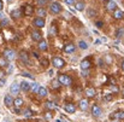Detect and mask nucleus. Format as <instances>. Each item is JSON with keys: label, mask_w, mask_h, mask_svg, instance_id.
Returning a JSON list of instances; mask_svg holds the SVG:
<instances>
[{"label": "nucleus", "mask_w": 124, "mask_h": 122, "mask_svg": "<svg viewBox=\"0 0 124 122\" xmlns=\"http://www.w3.org/2000/svg\"><path fill=\"white\" fill-rule=\"evenodd\" d=\"M59 82L62 83V85H64V86H70L71 83H72V79L69 76V75H65V74H62V75H59Z\"/></svg>", "instance_id": "obj_1"}, {"label": "nucleus", "mask_w": 124, "mask_h": 122, "mask_svg": "<svg viewBox=\"0 0 124 122\" xmlns=\"http://www.w3.org/2000/svg\"><path fill=\"white\" fill-rule=\"evenodd\" d=\"M49 10H51V12L54 13V15L60 13V12H62V5H60L59 2H52V4L49 5Z\"/></svg>", "instance_id": "obj_2"}, {"label": "nucleus", "mask_w": 124, "mask_h": 122, "mask_svg": "<svg viewBox=\"0 0 124 122\" xmlns=\"http://www.w3.org/2000/svg\"><path fill=\"white\" fill-rule=\"evenodd\" d=\"M16 52L15 51H12V50H5V52H4V57L7 59V61H15L16 59Z\"/></svg>", "instance_id": "obj_3"}, {"label": "nucleus", "mask_w": 124, "mask_h": 122, "mask_svg": "<svg viewBox=\"0 0 124 122\" xmlns=\"http://www.w3.org/2000/svg\"><path fill=\"white\" fill-rule=\"evenodd\" d=\"M52 63H53V65H54L55 68H63V67L65 65V61L62 59V58H59V57H54V58L52 59Z\"/></svg>", "instance_id": "obj_4"}, {"label": "nucleus", "mask_w": 124, "mask_h": 122, "mask_svg": "<svg viewBox=\"0 0 124 122\" xmlns=\"http://www.w3.org/2000/svg\"><path fill=\"white\" fill-rule=\"evenodd\" d=\"M64 110H65L66 113H69V114H74V113L76 111V106H75V104H72V103H66V104L64 105Z\"/></svg>", "instance_id": "obj_5"}, {"label": "nucleus", "mask_w": 124, "mask_h": 122, "mask_svg": "<svg viewBox=\"0 0 124 122\" xmlns=\"http://www.w3.org/2000/svg\"><path fill=\"white\" fill-rule=\"evenodd\" d=\"M92 114H93V116L99 117V116H101L102 110H101V108H100L99 105H93V106H92Z\"/></svg>", "instance_id": "obj_6"}, {"label": "nucleus", "mask_w": 124, "mask_h": 122, "mask_svg": "<svg viewBox=\"0 0 124 122\" xmlns=\"http://www.w3.org/2000/svg\"><path fill=\"white\" fill-rule=\"evenodd\" d=\"M11 93H13V94H18L19 93V91L22 89L21 88V83H17V82H13L12 85H11Z\"/></svg>", "instance_id": "obj_7"}, {"label": "nucleus", "mask_w": 124, "mask_h": 122, "mask_svg": "<svg viewBox=\"0 0 124 122\" xmlns=\"http://www.w3.org/2000/svg\"><path fill=\"white\" fill-rule=\"evenodd\" d=\"M106 9H107V11L113 12V11L117 10V4H116L113 0H108V2L106 4Z\"/></svg>", "instance_id": "obj_8"}, {"label": "nucleus", "mask_w": 124, "mask_h": 122, "mask_svg": "<svg viewBox=\"0 0 124 122\" xmlns=\"http://www.w3.org/2000/svg\"><path fill=\"white\" fill-rule=\"evenodd\" d=\"M34 26L38 27V28L45 27V19H43L42 17H36V18L34 19Z\"/></svg>", "instance_id": "obj_9"}, {"label": "nucleus", "mask_w": 124, "mask_h": 122, "mask_svg": "<svg viewBox=\"0 0 124 122\" xmlns=\"http://www.w3.org/2000/svg\"><path fill=\"white\" fill-rule=\"evenodd\" d=\"M75 48H76V46H75L74 44H69V45H66V46L64 47V52H65V53H72V52L75 51Z\"/></svg>", "instance_id": "obj_10"}, {"label": "nucleus", "mask_w": 124, "mask_h": 122, "mask_svg": "<svg viewBox=\"0 0 124 122\" xmlns=\"http://www.w3.org/2000/svg\"><path fill=\"white\" fill-rule=\"evenodd\" d=\"M113 17L116 18V19H122L124 17V12L122 10H116V11H113Z\"/></svg>", "instance_id": "obj_11"}, {"label": "nucleus", "mask_w": 124, "mask_h": 122, "mask_svg": "<svg viewBox=\"0 0 124 122\" xmlns=\"http://www.w3.org/2000/svg\"><path fill=\"white\" fill-rule=\"evenodd\" d=\"M19 58H21V61H22L23 63H28V62H29V56H28V53L24 52V51H22V52L19 53Z\"/></svg>", "instance_id": "obj_12"}, {"label": "nucleus", "mask_w": 124, "mask_h": 122, "mask_svg": "<svg viewBox=\"0 0 124 122\" xmlns=\"http://www.w3.org/2000/svg\"><path fill=\"white\" fill-rule=\"evenodd\" d=\"M13 99H12V97L11 96H5V98H4V103H5V105L6 106H11V105H13Z\"/></svg>", "instance_id": "obj_13"}, {"label": "nucleus", "mask_w": 124, "mask_h": 122, "mask_svg": "<svg viewBox=\"0 0 124 122\" xmlns=\"http://www.w3.org/2000/svg\"><path fill=\"white\" fill-rule=\"evenodd\" d=\"M78 106L81 110H87L88 109V100L87 99H81L78 103Z\"/></svg>", "instance_id": "obj_14"}, {"label": "nucleus", "mask_w": 124, "mask_h": 122, "mask_svg": "<svg viewBox=\"0 0 124 122\" xmlns=\"http://www.w3.org/2000/svg\"><path fill=\"white\" fill-rule=\"evenodd\" d=\"M24 13H25L27 16H31V15L34 13V7H33V6H30V5L24 6Z\"/></svg>", "instance_id": "obj_15"}, {"label": "nucleus", "mask_w": 124, "mask_h": 122, "mask_svg": "<svg viewBox=\"0 0 124 122\" xmlns=\"http://www.w3.org/2000/svg\"><path fill=\"white\" fill-rule=\"evenodd\" d=\"M21 88H22V91L27 92V91H29V89L31 88V85H30L28 81H23L21 83Z\"/></svg>", "instance_id": "obj_16"}, {"label": "nucleus", "mask_w": 124, "mask_h": 122, "mask_svg": "<svg viewBox=\"0 0 124 122\" xmlns=\"http://www.w3.org/2000/svg\"><path fill=\"white\" fill-rule=\"evenodd\" d=\"M31 39L34 41H41V33L40 32H33L31 33Z\"/></svg>", "instance_id": "obj_17"}, {"label": "nucleus", "mask_w": 124, "mask_h": 122, "mask_svg": "<svg viewBox=\"0 0 124 122\" xmlns=\"http://www.w3.org/2000/svg\"><path fill=\"white\" fill-rule=\"evenodd\" d=\"M47 47H48V44H47L46 40L39 41V50H40V51H46Z\"/></svg>", "instance_id": "obj_18"}, {"label": "nucleus", "mask_w": 124, "mask_h": 122, "mask_svg": "<svg viewBox=\"0 0 124 122\" xmlns=\"http://www.w3.org/2000/svg\"><path fill=\"white\" fill-rule=\"evenodd\" d=\"M89 67H90V61H89V59H84V61L81 62V68H82V70L89 69Z\"/></svg>", "instance_id": "obj_19"}, {"label": "nucleus", "mask_w": 124, "mask_h": 122, "mask_svg": "<svg viewBox=\"0 0 124 122\" xmlns=\"http://www.w3.org/2000/svg\"><path fill=\"white\" fill-rule=\"evenodd\" d=\"M95 94H96V92H95L94 88H87V89H85V96H87V97L93 98V97H95Z\"/></svg>", "instance_id": "obj_20"}, {"label": "nucleus", "mask_w": 124, "mask_h": 122, "mask_svg": "<svg viewBox=\"0 0 124 122\" xmlns=\"http://www.w3.org/2000/svg\"><path fill=\"white\" fill-rule=\"evenodd\" d=\"M21 15H22V12H21L19 9H16V10H13V11L11 12V16H12L13 18H19Z\"/></svg>", "instance_id": "obj_21"}, {"label": "nucleus", "mask_w": 124, "mask_h": 122, "mask_svg": "<svg viewBox=\"0 0 124 122\" xmlns=\"http://www.w3.org/2000/svg\"><path fill=\"white\" fill-rule=\"evenodd\" d=\"M13 104H15V106H16V108H21V106L23 105V99L18 97V98H16V99H15Z\"/></svg>", "instance_id": "obj_22"}, {"label": "nucleus", "mask_w": 124, "mask_h": 122, "mask_svg": "<svg viewBox=\"0 0 124 122\" xmlns=\"http://www.w3.org/2000/svg\"><path fill=\"white\" fill-rule=\"evenodd\" d=\"M49 34H51V35H53V36H55V35L58 34V29H57V27H55L54 24L49 27Z\"/></svg>", "instance_id": "obj_23"}, {"label": "nucleus", "mask_w": 124, "mask_h": 122, "mask_svg": "<svg viewBox=\"0 0 124 122\" xmlns=\"http://www.w3.org/2000/svg\"><path fill=\"white\" fill-rule=\"evenodd\" d=\"M75 7H76V10H77V11H83V10H84V2H82V1L76 2Z\"/></svg>", "instance_id": "obj_24"}, {"label": "nucleus", "mask_w": 124, "mask_h": 122, "mask_svg": "<svg viewBox=\"0 0 124 122\" xmlns=\"http://www.w3.org/2000/svg\"><path fill=\"white\" fill-rule=\"evenodd\" d=\"M38 94H39L40 97H46V96H47V88H45V87H40V89H39Z\"/></svg>", "instance_id": "obj_25"}, {"label": "nucleus", "mask_w": 124, "mask_h": 122, "mask_svg": "<svg viewBox=\"0 0 124 122\" xmlns=\"http://www.w3.org/2000/svg\"><path fill=\"white\" fill-rule=\"evenodd\" d=\"M46 108L49 109V110H54L57 108V105L53 103V102H46Z\"/></svg>", "instance_id": "obj_26"}, {"label": "nucleus", "mask_w": 124, "mask_h": 122, "mask_svg": "<svg viewBox=\"0 0 124 122\" xmlns=\"http://www.w3.org/2000/svg\"><path fill=\"white\" fill-rule=\"evenodd\" d=\"M36 13L39 15V17H45L46 16V10L43 9V7H40V9H38V11H36Z\"/></svg>", "instance_id": "obj_27"}, {"label": "nucleus", "mask_w": 124, "mask_h": 122, "mask_svg": "<svg viewBox=\"0 0 124 122\" xmlns=\"http://www.w3.org/2000/svg\"><path fill=\"white\" fill-rule=\"evenodd\" d=\"M40 87H41V86H40L39 83H33V85H31V88H30V89H31V91H33L34 93H38V92H39V89H40Z\"/></svg>", "instance_id": "obj_28"}, {"label": "nucleus", "mask_w": 124, "mask_h": 122, "mask_svg": "<svg viewBox=\"0 0 124 122\" xmlns=\"http://www.w3.org/2000/svg\"><path fill=\"white\" fill-rule=\"evenodd\" d=\"M78 46H80V48H82V50H87V48H88V44L83 40L78 41Z\"/></svg>", "instance_id": "obj_29"}, {"label": "nucleus", "mask_w": 124, "mask_h": 122, "mask_svg": "<svg viewBox=\"0 0 124 122\" xmlns=\"http://www.w3.org/2000/svg\"><path fill=\"white\" fill-rule=\"evenodd\" d=\"M7 59L5 57H0V67H6L7 65Z\"/></svg>", "instance_id": "obj_30"}, {"label": "nucleus", "mask_w": 124, "mask_h": 122, "mask_svg": "<svg viewBox=\"0 0 124 122\" xmlns=\"http://www.w3.org/2000/svg\"><path fill=\"white\" fill-rule=\"evenodd\" d=\"M116 36H117V38H122V36H124V28H119V29L117 30Z\"/></svg>", "instance_id": "obj_31"}, {"label": "nucleus", "mask_w": 124, "mask_h": 122, "mask_svg": "<svg viewBox=\"0 0 124 122\" xmlns=\"http://www.w3.org/2000/svg\"><path fill=\"white\" fill-rule=\"evenodd\" d=\"M24 116H25L27 119L31 117V116H33V113H31V110H30V109H25V110H24Z\"/></svg>", "instance_id": "obj_32"}, {"label": "nucleus", "mask_w": 124, "mask_h": 122, "mask_svg": "<svg viewBox=\"0 0 124 122\" xmlns=\"http://www.w3.org/2000/svg\"><path fill=\"white\" fill-rule=\"evenodd\" d=\"M115 117H117V119H119V120H124V111L117 113V114L115 115Z\"/></svg>", "instance_id": "obj_33"}, {"label": "nucleus", "mask_w": 124, "mask_h": 122, "mask_svg": "<svg viewBox=\"0 0 124 122\" xmlns=\"http://www.w3.org/2000/svg\"><path fill=\"white\" fill-rule=\"evenodd\" d=\"M22 76H24V78H29V79H31V80H34V76H33L31 74H29V73H27V71H24V73H22Z\"/></svg>", "instance_id": "obj_34"}, {"label": "nucleus", "mask_w": 124, "mask_h": 122, "mask_svg": "<svg viewBox=\"0 0 124 122\" xmlns=\"http://www.w3.org/2000/svg\"><path fill=\"white\" fill-rule=\"evenodd\" d=\"M60 85H62V83L59 82V80H58V81H53L52 82V87H53V88H59V86H60Z\"/></svg>", "instance_id": "obj_35"}, {"label": "nucleus", "mask_w": 124, "mask_h": 122, "mask_svg": "<svg viewBox=\"0 0 124 122\" xmlns=\"http://www.w3.org/2000/svg\"><path fill=\"white\" fill-rule=\"evenodd\" d=\"M104 99H105L106 102H110V100H112V99H113V94H106Z\"/></svg>", "instance_id": "obj_36"}, {"label": "nucleus", "mask_w": 124, "mask_h": 122, "mask_svg": "<svg viewBox=\"0 0 124 122\" xmlns=\"http://www.w3.org/2000/svg\"><path fill=\"white\" fill-rule=\"evenodd\" d=\"M7 24H8V21H7L6 18L1 19V27H5V26H7Z\"/></svg>", "instance_id": "obj_37"}, {"label": "nucleus", "mask_w": 124, "mask_h": 122, "mask_svg": "<svg viewBox=\"0 0 124 122\" xmlns=\"http://www.w3.org/2000/svg\"><path fill=\"white\" fill-rule=\"evenodd\" d=\"M47 1H48V0H38V4H39V5H46V4H47Z\"/></svg>", "instance_id": "obj_38"}, {"label": "nucleus", "mask_w": 124, "mask_h": 122, "mask_svg": "<svg viewBox=\"0 0 124 122\" xmlns=\"http://www.w3.org/2000/svg\"><path fill=\"white\" fill-rule=\"evenodd\" d=\"M95 26H96L98 28H102V26H104V23H102V22H100V21H98V22L95 23Z\"/></svg>", "instance_id": "obj_39"}, {"label": "nucleus", "mask_w": 124, "mask_h": 122, "mask_svg": "<svg viewBox=\"0 0 124 122\" xmlns=\"http://www.w3.org/2000/svg\"><path fill=\"white\" fill-rule=\"evenodd\" d=\"M45 117H46V120H51V119H52V115H51V113H47V114L45 115Z\"/></svg>", "instance_id": "obj_40"}, {"label": "nucleus", "mask_w": 124, "mask_h": 122, "mask_svg": "<svg viewBox=\"0 0 124 122\" xmlns=\"http://www.w3.org/2000/svg\"><path fill=\"white\" fill-rule=\"evenodd\" d=\"M64 1H65V4H68V5H71V4L75 2V0H64Z\"/></svg>", "instance_id": "obj_41"}, {"label": "nucleus", "mask_w": 124, "mask_h": 122, "mask_svg": "<svg viewBox=\"0 0 124 122\" xmlns=\"http://www.w3.org/2000/svg\"><path fill=\"white\" fill-rule=\"evenodd\" d=\"M41 63L43 65H48V61L47 59H41Z\"/></svg>", "instance_id": "obj_42"}, {"label": "nucleus", "mask_w": 124, "mask_h": 122, "mask_svg": "<svg viewBox=\"0 0 124 122\" xmlns=\"http://www.w3.org/2000/svg\"><path fill=\"white\" fill-rule=\"evenodd\" d=\"M4 76H5V71L0 70V79H4Z\"/></svg>", "instance_id": "obj_43"}, {"label": "nucleus", "mask_w": 124, "mask_h": 122, "mask_svg": "<svg viewBox=\"0 0 124 122\" xmlns=\"http://www.w3.org/2000/svg\"><path fill=\"white\" fill-rule=\"evenodd\" d=\"M82 76H88V69H87V70H83L82 71Z\"/></svg>", "instance_id": "obj_44"}, {"label": "nucleus", "mask_w": 124, "mask_h": 122, "mask_svg": "<svg viewBox=\"0 0 124 122\" xmlns=\"http://www.w3.org/2000/svg\"><path fill=\"white\" fill-rule=\"evenodd\" d=\"M4 85H5V81H4V79H0V87H4Z\"/></svg>", "instance_id": "obj_45"}, {"label": "nucleus", "mask_w": 124, "mask_h": 122, "mask_svg": "<svg viewBox=\"0 0 124 122\" xmlns=\"http://www.w3.org/2000/svg\"><path fill=\"white\" fill-rule=\"evenodd\" d=\"M93 15H95V11H93V10H89V16H90V17H93Z\"/></svg>", "instance_id": "obj_46"}, {"label": "nucleus", "mask_w": 124, "mask_h": 122, "mask_svg": "<svg viewBox=\"0 0 124 122\" xmlns=\"http://www.w3.org/2000/svg\"><path fill=\"white\" fill-rule=\"evenodd\" d=\"M15 113H16L17 115H19V113H21V110H19V108H15Z\"/></svg>", "instance_id": "obj_47"}, {"label": "nucleus", "mask_w": 124, "mask_h": 122, "mask_svg": "<svg viewBox=\"0 0 124 122\" xmlns=\"http://www.w3.org/2000/svg\"><path fill=\"white\" fill-rule=\"evenodd\" d=\"M111 89H112V91H115V92H117V91H118V88H117L116 86H111Z\"/></svg>", "instance_id": "obj_48"}, {"label": "nucleus", "mask_w": 124, "mask_h": 122, "mask_svg": "<svg viewBox=\"0 0 124 122\" xmlns=\"http://www.w3.org/2000/svg\"><path fill=\"white\" fill-rule=\"evenodd\" d=\"M33 56H34V57H35V58H39V54H38V53H36V52H34V53H33Z\"/></svg>", "instance_id": "obj_49"}, {"label": "nucleus", "mask_w": 124, "mask_h": 122, "mask_svg": "<svg viewBox=\"0 0 124 122\" xmlns=\"http://www.w3.org/2000/svg\"><path fill=\"white\" fill-rule=\"evenodd\" d=\"M0 19H4V13L0 11Z\"/></svg>", "instance_id": "obj_50"}, {"label": "nucleus", "mask_w": 124, "mask_h": 122, "mask_svg": "<svg viewBox=\"0 0 124 122\" xmlns=\"http://www.w3.org/2000/svg\"><path fill=\"white\" fill-rule=\"evenodd\" d=\"M2 6H4V4H2V1L0 0V11H1V9H2Z\"/></svg>", "instance_id": "obj_51"}, {"label": "nucleus", "mask_w": 124, "mask_h": 122, "mask_svg": "<svg viewBox=\"0 0 124 122\" xmlns=\"http://www.w3.org/2000/svg\"><path fill=\"white\" fill-rule=\"evenodd\" d=\"M122 69H123V71H124V61L122 62Z\"/></svg>", "instance_id": "obj_52"}, {"label": "nucleus", "mask_w": 124, "mask_h": 122, "mask_svg": "<svg viewBox=\"0 0 124 122\" xmlns=\"http://www.w3.org/2000/svg\"><path fill=\"white\" fill-rule=\"evenodd\" d=\"M55 122H62L60 120H55Z\"/></svg>", "instance_id": "obj_53"}, {"label": "nucleus", "mask_w": 124, "mask_h": 122, "mask_svg": "<svg viewBox=\"0 0 124 122\" xmlns=\"http://www.w3.org/2000/svg\"><path fill=\"white\" fill-rule=\"evenodd\" d=\"M123 94H124V88H123Z\"/></svg>", "instance_id": "obj_54"}, {"label": "nucleus", "mask_w": 124, "mask_h": 122, "mask_svg": "<svg viewBox=\"0 0 124 122\" xmlns=\"http://www.w3.org/2000/svg\"><path fill=\"white\" fill-rule=\"evenodd\" d=\"M8 1H13V0H8Z\"/></svg>", "instance_id": "obj_55"}]
</instances>
